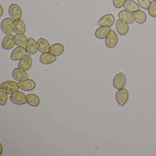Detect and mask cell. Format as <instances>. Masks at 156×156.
Listing matches in <instances>:
<instances>
[{
    "label": "cell",
    "mask_w": 156,
    "mask_h": 156,
    "mask_svg": "<svg viewBox=\"0 0 156 156\" xmlns=\"http://www.w3.org/2000/svg\"><path fill=\"white\" fill-rule=\"evenodd\" d=\"M116 100L120 106H123L127 102L129 93L127 89L122 88L119 89L116 93Z\"/></svg>",
    "instance_id": "cell-3"
},
{
    "label": "cell",
    "mask_w": 156,
    "mask_h": 156,
    "mask_svg": "<svg viewBox=\"0 0 156 156\" xmlns=\"http://www.w3.org/2000/svg\"><path fill=\"white\" fill-rule=\"evenodd\" d=\"M15 43L14 35L13 34H7L3 38L2 42V47L5 50H10L14 46Z\"/></svg>",
    "instance_id": "cell-12"
},
{
    "label": "cell",
    "mask_w": 156,
    "mask_h": 156,
    "mask_svg": "<svg viewBox=\"0 0 156 156\" xmlns=\"http://www.w3.org/2000/svg\"><path fill=\"white\" fill-rule=\"evenodd\" d=\"M12 76L15 80L18 81H23L29 79V76L26 71L19 68H16L12 72Z\"/></svg>",
    "instance_id": "cell-14"
},
{
    "label": "cell",
    "mask_w": 156,
    "mask_h": 156,
    "mask_svg": "<svg viewBox=\"0 0 156 156\" xmlns=\"http://www.w3.org/2000/svg\"><path fill=\"white\" fill-rule=\"evenodd\" d=\"M10 99L12 103L17 105H24L27 103L26 95L20 91H17L11 94Z\"/></svg>",
    "instance_id": "cell-5"
},
{
    "label": "cell",
    "mask_w": 156,
    "mask_h": 156,
    "mask_svg": "<svg viewBox=\"0 0 156 156\" xmlns=\"http://www.w3.org/2000/svg\"><path fill=\"white\" fill-rule=\"evenodd\" d=\"M9 14L14 21L20 20L22 15V10L20 6L17 4H12L9 8Z\"/></svg>",
    "instance_id": "cell-4"
},
{
    "label": "cell",
    "mask_w": 156,
    "mask_h": 156,
    "mask_svg": "<svg viewBox=\"0 0 156 156\" xmlns=\"http://www.w3.org/2000/svg\"><path fill=\"white\" fill-rule=\"evenodd\" d=\"M38 50L41 52H50L51 46L47 40L43 38H41L37 41Z\"/></svg>",
    "instance_id": "cell-17"
},
{
    "label": "cell",
    "mask_w": 156,
    "mask_h": 156,
    "mask_svg": "<svg viewBox=\"0 0 156 156\" xmlns=\"http://www.w3.org/2000/svg\"><path fill=\"white\" fill-rule=\"evenodd\" d=\"M118 42V38L115 31L111 30L105 38V45L107 47L112 48L115 47Z\"/></svg>",
    "instance_id": "cell-7"
},
{
    "label": "cell",
    "mask_w": 156,
    "mask_h": 156,
    "mask_svg": "<svg viewBox=\"0 0 156 156\" xmlns=\"http://www.w3.org/2000/svg\"><path fill=\"white\" fill-rule=\"evenodd\" d=\"M1 29L6 34H11L14 31V22L11 18L4 19L1 23Z\"/></svg>",
    "instance_id": "cell-6"
},
{
    "label": "cell",
    "mask_w": 156,
    "mask_h": 156,
    "mask_svg": "<svg viewBox=\"0 0 156 156\" xmlns=\"http://www.w3.org/2000/svg\"><path fill=\"white\" fill-rule=\"evenodd\" d=\"M27 51L25 48L18 46L12 52L11 56V59L12 61L21 60L27 55Z\"/></svg>",
    "instance_id": "cell-10"
},
{
    "label": "cell",
    "mask_w": 156,
    "mask_h": 156,
    "mask_svg": "<svg viewBox=\"0 0 156 156\" xmlns=\"http://www.w3.org/2000/svg\"><path fill=\"white\" fill-rule=\"evenodd\" d=\"M8 98V93L2 88H0V105H5L7 103Z\"/></svg>",
    "instance_id": "cell-27"
},
{
    "label": "cell",
    "mask_w": 156,
    "mask_h": 156,
    "mask_svg": "<svg viewBox=\"0 0 156 156\" xmlns=\"http://www.w3.org/2000/svg\"><path fill=\"white\" fill-rule=\"evenodd\" d=\"M138 3L142 9L147 10L151 3V0H137Z\"/></svg>",
    "instance_id": "cell-28"
},
{
    "label": "cell",
    "mask_w": 156,
    "mask_h": 156,
    "mask_svg": "<svg viewBox=\"0 0 156 156\" xmlns=\"http://www.w3.org/2000/svg\"><path fill=\"white\" fill-rule=\"evenodd\" d=\"M64 51L63 45L61 44L56 43L51 46L50 53L55 56H59L62 54Z\"/></svg>",
    "instance_id": "cell-22"
},
{
    "label": "cell",
    "mask_w": 156,
    "mask_h": 156,
    "mask_svg": "<svg viewBox=\"0 0 156 156\" xmlns=\"http://www.w3.org/2000/svg\"><path fill=\"white\" fill-rule=\"evenodd\" d=\"M118 17L119 19L127 23H133L135 21L132 13L126 10L121 11L119 13Z\"/></svg>",
    "instance_id": "cell-15"
},
{
    "label": "cell",
    "mask_w": 156,
    "mask_h": 156,
    "mask_svg": "<svg viewBox=\"0 0 156 156\" xmlns=\"http://www.w3.org/2000/svg\"><path fill=\"white\" fill-rule=\"evenodd\" d=\"M115 19L112 14H106L102 17L98 22V24L100 26L111 27L115 23Z\"/></svg>",
    "instance_id": "cell-9"
},
{
    "label": "cell",
    "mask_w": 156,
    "mask_h": 156,
    "mask_svg": "<svg viewBox=\"0 0 156 156\" xmlns=\"http://www.w3.org/2000/svg\"><path fill=\"white\" fill-rule=\"evenodd\" d=\"M14 40L16 45L19 47L26 49L28 39L25 35L23 34H17L14 36Z\"/></svg>",
    "instance_id": "cell-23"
},
{
    "label": "cell",
    "mask_w": 156,
    "mask_h": 156,
    "mask_svg": "<svg viewBox=\"0 0 156 156\" xmlns=\"http://www.w3.org/2000/svg\"><path fill=\"white\" fill-rule=\"evenodd\" d=\"M26 50L27 53L30 55L35 54L38 51L37 42L32 37L28 39Z\"/></svg>",
    "instance_id": "cell-16"
},
{
    "label": "cell",
    "mask_w": 156,
    "mask_h": 156,
    "mask_svg": "<svg viewBox=\"0 0 156 156\" xmlns=\"http://www.w3.org/2000/svg\"><path fill=\"white\" fill-rule=\"evenodd\" d=\"M124 8L126 10L132 12L140 10V8L138 4L132 0H126L125 2Z\"/></svg>",
    "instance_id": "cell-21"
},
{
    "label": "cell",
    "mask_w": 156,
    "mask_h": 156,
    "mask_svg": "<svg viewBox=\"0 0 156 156\" xmlns=\"http://www.w3.org/2000/svg\"><path fill=\"white\" fill-rule=\"evenodd\" d=\"M111 30L110 27L101 26L96 30L95 35L98 39L102 40L106 38Z\"/></svg>",
    "instance_id": "cell-19"
},
{
    "label": "cell",
    "mask_w": 156,
    "mask_h": 156,
    "mask_svg": "<svg viewBox=\"0 0 156 156\" xmlns=\"http://www.w3.org/2000/svg\"><path fill=\"white\" fill-rule=\"evenodd\" d=\"M1 152L0 153V155H2V151H3V147H2V143H1Z\"/></svg>",
    "instance_id": "cell-31"
},
{
    "label": "cell",
    "mask_w": 156,
    "mask_h": 156,
    "mask_svg": "<svg viewBox=\"0 0 156 156\" xmlns=\"http://www.w3.org/2000/svg\"><path fill=\"white\" fill-rule=\"evenodd\" d=\"M26 25L22 20L14 21V31L17 34H24L26 32Z\"/></svg>",
    "instance_id": "cell-20"
},
{
    "label": "cell",
    "mask_w": 156,
    "mask_h": 156,
    "mask_svg": "<svg viewBox=\"0 0 156 156\" xmlns=\"http://www.w3.org/2000/svg\"><path fill=\"white\" fill-rule=\"evenodd\" d=\"M148 12L151 17L156 18V0H153L151 2L148 9Z\"/></svg>",
    "instance_id": "cell-26"
},
{
    "label": "cell",
    "mask_w": 156,
    "mask_h": 156,
    "mask_svg": "<svg viewBox=\"0 0 156 156\" xmlns=\"http://www.w3.org/2000/svg\"><path fill=\"white\" fill-rule=\"evenodd\" d=\"M115 26L117 31L119 35L122 36L126 34L129 30L128 23H126L120 19L117 20Z\"/></svg>",
    "instance_id": "cell-13"
},
{
    "label": "cell",
    "mask_w": 156,
    "mask_h": 156,
    "mask_svg": "<svg viewBox=\"0 0 156 156\" xmlns=\"http://www.w3.org/2000/svg\"><path fill=\"white\" fill-rule=\"evenodd\" d=\"M1 88H2L8 94H12L18 91L20 87L18 83L13 81H7L3 82L0 85Z\"/></svg>",
    "instance_id": "cell-1"
},
{
    "label": "cell",
    "mask_w": 156,
    "mask_h": 156,
    "mask_svg": "<svg viewBox=\"0 0 156 156\" xmlns=\"http://www.w3.org/2000/svg\"><path fill=\"white\" fill-rule=\"evenodd\" d=\"M56 56L50 52L43 53L40 56V62L43 64H50L56 61Z\"/></svg>",
    "instance_id": "cell-18"
},
{
    "label": "cell",
    "mask_w": 156,
    "mask_h": 156,
    "mask_svg": "<svg viewBox=\"0 0 156 156\" xmlns=\"http://www.w3.org/2000/svg\"><path fill=\"white\" fill-rule=\"evenodd\" d=\"M0 6H1V16H0V17H2L3 14V8H2V6L1 5Z\"/></svg>",
    "instance_id": "cell-30"
},
{
    "label": "cell",
    "mask_w": 156,
    "mask_h": 156,
    "mask_svg": "<svg viewBox=\"0 0 156 156\" xmlns=\"http://www.w3.org/2000/svg\"><path fill=\"white\" fill-rule=\"evenodd\" d=\"M18 84L20 88L25 91H32L36 87V83L30 79L20 81Z\"/></svg>",
    "instance_id": "cell-11"
},
{
    "label": "cell",
    "mask_w": 156,
    "mask_h": 156,
    "mask_svg": "<svg viewBox=\"0 0 156 156\" xmlns=\"http://www.w3.org/2000/svg\"><path fill=\"white\" fill-rule=\"evenodd\" d=\"M32 65V58L30 55H27L25 57L20 60L18 68L25 71L30 70Z\"/></svg>",
    "instance_id": "cell-8"
},
{
    "label": "cell",
    "mask_w": 156,
    "mask_h": 156,
    "mask_svg": "<svg viewBox=\"0 0 156 156\" xmlns=\"http://www.w3.org/2000/svg\"><path fill=\"white\" fill-rule=\"evenodd\" d=\"M126 75L123 72H120L114 77L113 81V85L116 89L118 90L122 89L126 84Z\"/></svg>",
    "instance_id": "cell-2"
},
{
    "label": "cell",
    "mask_w": 156,
    "mask_h": 156,
    "mask_svg": "<svg viewBox=\"0 0 156 156\" xmlns=\"http://www.w3.org/2000/svg\"><path fill=\"white\" fill-rule=\"evenodd\" d=\"M27 103L33 107H38L40 105V99L35 94H30L26 95Z\"/></svg>",
    "instance_id": "cell-25"
},
{
    "label": "cell",
    "mask_w": 156,
    "mask_h": 156,
    "mask_svg": "<svg viewBox=\"0 0 156 156\" xmlns=\"http://www.w3.org/2000/svg\"><path fill=\"white\" fill-rule=\"evenodd\" d=\"M126 0H113V4L116 9H120L124 7Z\"/></svg>",
    "instance_id": "cell-29"
},
{
    "label": "cell",
    "mask_w": 156,
    "mask_h": 156,
    "mask_svg": "<svg viewBox=\"0 0 156 156\" xmlns=\"http://www.w3.org/2000/svg\"><path fill=\"white\" fill-rule=\"evenodd\" d=\"M134 20L136 22L139 24H143L147 20L146 13L141 10L137 11L132 12Z\"/></svg>",
    "instance_id": "cell-24"
}]
</instances>
